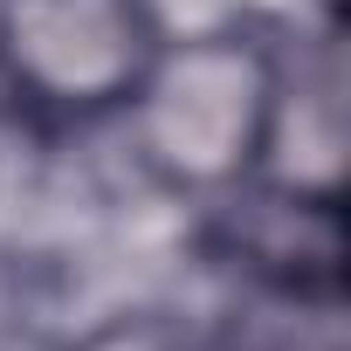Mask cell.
Segmentation results:
<instances>
[{
    "label": "cell",
    "instance_id": "7a4b0ae2",
    "mask_svg": "<svg viewBox=\"0 0 351 351\" xmlns=\"http://www.w3.org/2000/svg\"><path fill=\"white\" fill-rule=\"evenodd\" d=\"M158 35L152 0H0V97L35 124H110Z\"/></svg>",
    "mask_w": 351,
    "mask_h": 351
},
{
    "label": "cell",
    "instance_id": "277c9868",
    "mask_svg": "<svg viewBox=\"0 0 351 351\" xmlns=\"http://www.w3.org/2000/svg\"><path fill=\"white\" fill-rule=\"evenodd\" d=\"M62 351H207V337L186 317L158 310V303H131V310H110V317L83 324Z\"/></svg>",
    "mask_w": 351,
    "mask_h": 351
},
{
    "label": "cell",
    "instance_id": "6da1fadb",
    "mask_svg": "<svg viewBox=\"0 0 351 351\" xmlns=\"http://www.w3.org/2000/svg\"><path fill=\"white\" fill-rule=\"evenodd\" d=\"M269 110L276 28H165L110 124L165 200L207 207L262 172Z\"/></svg>",
    "mask_w": 351,
    "mask_h": 351
},
{
    "label": "cell",
    "instance_id": "3957f363",
    "mask_svg": "<svg viewBox=\"0 0 351 351\" xmlns=\"http://www.w3.org/2000/svg\"><path fill=\"white\" fill-rule=\"evenodd\" d=\"M193 214L200 248L228 282L344 296V193H310L255 172Z\"/></svg>",
    "mask_w": 351,
    "mask_h": 351
}]
</instances>
